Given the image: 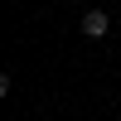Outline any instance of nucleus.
<instances>
[{
	"mask_svg": "<svg viewBox=\"0 0 121 121\" xmlns=\"http://www.w3.org/2000/svg\"><path fill=\"white\" fill-rule=\"evenodd\" d=\"M107 29H112L107 10H87V15H82V34L87 39H107Z\"/></svg>",
	"mask_w": 121,
	"mask_h": 121,
	"instance_id": "obj_1",
	"label": "nucleus"
}]
</instances>
